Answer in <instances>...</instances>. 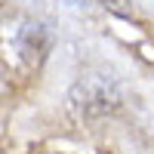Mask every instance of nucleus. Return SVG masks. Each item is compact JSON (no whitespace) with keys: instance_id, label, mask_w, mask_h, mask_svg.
Instances as JSON below:
<instances>
[{"instance_id":"f257e3e1","label":"nucleus","mask_w":154,"mask_h":154,"mask_svg":"<svg viewBox=\"0 0 154 154\" xmlns=\"http://www.w3.org/2000/svg\"><path fill=\"white\" fill-rule=\"evenodd\" d=\"M71 102L86 117H102V114L117 108L120 96H117V89H114V83L105 80V77H86V80H80L71 89Z\"/></svg>"},{"instance_id":"f03ea898","label":"nucleus","mask_w":154,"mask_h":154,"mask_svg":"<svg viewBox=\"0 0 154 154\" xmlns=\"http://www.w3.org/2000/svg\"><path fill=\"white\" fill-rule=\"evenodd\" d=\"M19 46H22V53H25L28 62H40L46 46H49V37L43 31V25H25V31L19 37Z\"/></svg>"},{"instance_id":"7ed1b4c3","label":"nucleus","mask_w":154,"mask_h":154,"mask_svg":"<svg viewBox=\"0 0 154 154\" xmlns=\"http://www.w3.org/2000/svg\"><path fill=\"white\" fill-rule=\"evenodd\" d=\"M105 3L108 12H114V16H120V19H133V9H130V0H102Z\"/></svg>"}]
</instances>
